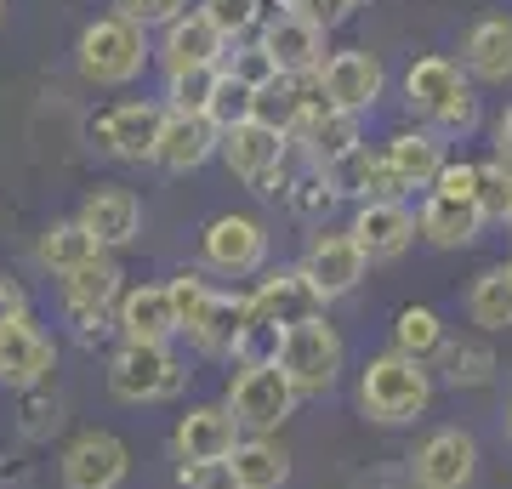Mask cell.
Masks as SVG:
<instances>
[{
	"label": "cell",
	"instance_id": "6da1fadb",
	"mask_svg": "<svg viewBox=\"0 0 512 489\" xmlns=\"http://www.w3.org/2000/svg\"><path fill=\"white\" fill-rule=\"evenodd\" d=\"M171 296H177V313H183V336L200 347L205 359H234L239 330L251 325L256 302L251 296H234V290H211V279L194 268H183L171 279Z\"/></svg>",
	"mask_w": 512,
	"mask_h": 489
},
{
	"label": "cell",
	"instance_id": "7a4b0ae2",
	"mask_svg": "<svg viewBox=\"0 0 512 489\" xmlns=\"http://www.w3.org/2000/svg\"><path fill=\"white\" fill-rule=\"evenodd\" d=\"M433 399V370L427 359H410L399 347H387L376 359L365 364V376H359V404H365L370 421H382V427H399V421H416Z\"/></svg>",
	"mask_w": 512,
	"mask_h": 489
},
{
	"label": "cell",
	"instance_id": "3957f363",
	"mask_svg": "<svg viewBox=\"0 0 512 489\" xmlns=\"http://www.w3.org/2000/svg\"><path fill=\"white\" fill-rule=\"evenodd\" d=\"M148 57H154L148 52V29H137L120 12L92 18L80 29V40H74V63H80V74L92 86H131L148 69Z\"/></svg>",
	"mask_w": 512,
	"mask_h": 489
},
{
	"label": "cell",
	"instance_id": "277c9868",
	"mask_svg": "<svg viewBox=\"0 0 512 489\" xmlns=\"http://www.w3.org/2000/svg\"><path fill=\"white\" fill-rule=\"evenodd\" d=\"M296 399L302 393L291 387V376L279 364H239V376L228 381V410L256 438H268L274 427H285L296 416Z\"/></svg>",
	"mask_w": 512,
	"mask_h": 489
},
{
	"label": "cell",
	"instance_id": "5b68a950",
	"mask_svg": "<svg viewBox=\"0 0 512 489\" xmlns=\"http://www.w3.org/2000/svg\"><path fill=\"white\" fill-rule=\"evenodd\" d=\"M183 359L160 342H120V353L109 359V393L120 404H154L171 399L183 387Z\"/></svg>",
	"mask_w": 512,
	"mask_h": 489
},
{
	"label": "cell",
	"instance_id": "8992f818",
	"mask_svg": "<svg viewBox=\"0 0 512 489\" xmlns=\"http://www.w3.org/2000/svg\"><path fill=\"white\" fill-rule=\"evenodd\" d=\"M342 336L325 325V319H308V325H291L285 330V347H279V370L291 376V387L302 399L313 393H330L336 376H342Z\"/></svg>",
	"mask_w": 512,
	"mask_h": 489
},
{
	"label": "cell",
	"instance_id": "52a82bcc",
	"mask_svg": "<svg viewBox=\"0 0 512 489\" xmlns=\"http://www.w3.org/2000/svg\"><path fill=\"white\" fill-rule=\"evenodd\" d=\"M160 131H165V103H154V97H131V103H114V109H103L92 120V143L103 148V154H114V160L126 165H143L160 154Z\"/></svg>",
	"mask_w": 512,
	"mask_h": 489
},
{
	"label": "cell",
	"instance_id": "ba28073f",
	"mask_svg": "<svg viewBox=\"0 0 512 489\" xmlns=\"http://www.w3.org/2000/svg\"><path fill=\"white\" fill-rule=\"evenodd\" d=\"M296 268L313 279V290L325 296V302H336V296H348V290H359V279H365L370 256L359 251V239L348 234V228H319V234L308 239V251H302V262Z\"/></svg>",
	"mask_w": 512,
	"mask_h": 489
},
{
	"label": "cell",
	"instance_id": "9c48e42d",
	"mask_svg": "<svg viewBox=\"0 0 512 489\" xmlns=\"http://www.w3.org/2000/svg\"><path fill=\"white\" fill-rule=\"evenodd\" d=\"M319 80H325V97H330L342 114L376 109V103H382V91H387L382 57L365 52V46H342V52H330L325 69H319Z\"/></svg>",
	"mask_w": 512,
	"mask_h": 489
},
{
	"label": "cell",
	"instance_id": "30bf717a",
	"mask_svg": "<svg viewBox=\"0 0 512 489\" xmlns=\"http://www.w3.org/2000/svg\"><path fill=\"white\" fill-rule=\"evenodd\" d=\"M200 251H205V268L222 273V279H245L268 262V228L256 217H217L211 228L200 234Z\"/></svg>",
	"mask_w": 512,
	"mask_h": 489
},
{
	"label": "cell",
	"instance_id": "8fae6325",
	"mask_svg": "<svg viewBox=\"0 0 512 489\" xmlns=\"http://www.w3.org/2000/svg\"><path fill=\"white\" fill-rule=\"evenodd\" d=\"M473 472H478V444L461 427H439L433 438H421V450L410 455L416 489H467Z\"/></svg>",
	"mask_w": 512,
	"mask_h": 489
},
{
	"label": "cell",
	"instance_id": "7c38bea8",
	"mask_svg": "<svg viewBox=\"0 0 512 489\" xmlns=\"http://www.w3.org/2000/svg\"><path fill=\"white\" fill-rule=\"evenodd\" d=\"M348 234L359 239V251H365L370 262H393V256H404L410 245H416L421 217L404 200H365L359 211H353Z\"/></svg>",
	"mask_w": 512,
	"mask_h": 489
},
{
	"label": "cell",
	"instance_id": "4fadbf2b",
	"mask_svg": "<svg viewBox=\"0 0 512 489\" xmlns=\"http://www.w3.org/2000/svg\"><path fill=\"white\" fill-rule=\"evenodd\" d=\"M63 489H120L131 472V450L114 433H80L57 461Z\"/></svg>",
	"mask_w": 512,
	"mask_h": 489
},
{
	"label": "cell",
	"instance_id": "5bb4252c",
	"mask_svg": "<svg viewBox=\"0 0 512 489\" xmlns=\"http://www.w3.org/2000/svg\"><path fill=\"white\" fill-rule=\"evenodd\" d=\"M228 52H234V40L222 35V29L205 18L200 6H194L188 18H177L171 29H160V63H165V74L222 69V63H228Z\"/></svg>",
	"mask_w": 512,
	"mask_h": 489
},
{
	"label": "cell",
	"instance_id": "9a60e30c",
	"mask_svg": "<svg viewBox=\"0 0 512 489\" xmlns=\"http://www.w3.org/2000/svg\"><path fill=\"white\" fill-rule=\"evenodd\" d=\"M74 222H80V228H86V234H92L97 245H103V251H120V245H131V239L143 234V200H137L131 188L97 182L92 194L80 200Z\"/></svg>",
	"mask_w": 512,
	"mask_h": 489
},
{
	"label": "cell",
	"instance_id": "2e32d148",
	"mask_svg": "<svg viewBox=\"0 0 512 489\" xmlns=\"http://www.w3.org/2000/svg\"><path fill=\"white\" fill-rule=\"evenodd\" d=\"M114 330L126 342H160L171 347V336H183V313H177V296L171 285H137L120 296L114 308Z\"/></svg>",
	"mask_w": 512,
	"mask_h": 489
},
{
	"label": "cell",
	"instance_id": "e0dca14e",
	"mask_svg": "<svg viewBox=\"0 0 512 489\" xmlns=\"http://www.w3.org/2000/svg\"><path fill=\"white\" fill-rule=\"evenodd\" d=\"M262 46L274 52V63H279V74H319L325 69V29L319 23H308L302 12H268V23H262Z\"/></svg>",
	"mask_w": 512,
	"mask_h": 489
},
{
	"label": "cell",
	"instance_id": "ac0fdd59",
	"mask_svg": "<svg viewBox=\"0 0 512 489\" xmlns=\"http://www.w3.org/2000/svg\"><path fill=\"white\" fill-rule=\"evenodd\" d=\"M291 137L274 126H262V120H245V126L222 131V165L234 171L239 182H262L268 171H279V165L291 160Z\"/></svg>",
	"mask_w": 512,
	"mask_h": 489
},
{
	"label": "cell",
	"instance_id": "d6986e66",
	"mask_svg": "<svg viewBox=\"0 0 512 489\" xmlns=\"http://www.w3.org/2000/svg\"><path fill=\"white\" fill-rule=\"evenodd\" d=\"M330 200H404V182L393 177V165L382 160V148H353L348 160L325 165Z\"/></svg>",
	"mask_w": 512,
	"mask_h": 489
},
{
	"label": "cell",
	"instance_id": "ffe728a7",
	"mask_svg": "<svg viewBox=\"0 0 512 489\" xmlns=\"http://www.w3.org/2000/svg\"><path fill=\"white\" fill-rule=\"evenodd\" d=\"M251 302L262 319H274V325H308V319H325V296L313 290V279L302 268H274L262 285L251 290Z\"/></svg>",
	"mask_w": 512,
	"mask_h": 489
},
{
	"label": "cell",
	"instance_id": "44dd1931",
	"mask_svg": "<svg viewBox=\"0 0 512 489\" xmlns=\"http://www.w3.org/2000/svg\"><path fill=\"white\" fill-rule=\"evenodd\" d=\"M245 427L228 404H200L177 421V455L183 461H234V450L245 444Z\"/></svg>",
	"mask_w": 512,
	"mask_h": 489
},
{
	"label": "cell",
	"instance_id": "7402d4cb",
	"mask_svg": "<svg viewBox=\"0 0 512 489\" xmlns=\"http://www.w3.org/2000/svg\"><path fill=\"white\" fill-rule=\"evenodd\" d=\"M211 154H222V131L211 126V114H171V109H165L160 154H154L160 171L183 177V171H200Z\"/></svg>",
	"mask_w": 512,
	"mask_h": 489
},
{
	"label": "cell",
	"instance_id": "603a6c76",
	"mask_svg": "<svg viewBox=\"0 0 512 489\" xmlns=\"http://www.w3.org/2000/svg\"><path fill=\"white\" fill-rule=\"evenodd\" d=\"M382 160L393 165V177H399L404 194H410V188H439L450 154H444V137L433 126H416V131H393L382 143Z\"/></svg>",
	"mask_w": 512,
	"mask_h": 489
},
{
	"label": "cell",
	"instance_id": "cb8c5ba5",
	"mask_svg": "<svg viewBox=\"0 0 512 489\" xmlns=\"http://www.w3.org/2000/svg\"><path fill=\"white\" fill-rule=\"evenodd\" d=\"M52 364H57V347L35 319H18V325L0 330V381L6 387H40L52 376Z\"/></svg>",
	"mask_w": 512,
	"mask_h": 489
},
{
	"label": "cell",
	"instance_id": "d4e9b609",
	"mask_svg": "<svg viewBox=\"0 0 512 489\" xmlns=\"http://www.w3.org/2000/svg\"><path fill=\"white\" fill-rule=\"evenodd\" d=\"M461 63L473 80L484 86H507L512 80V18L507 12H490V18H478L461 40Z\"/></svg>",
	"mask_w": 512,
	"mask_h": 489
},
{
	"label": "cell",
	"instance_id": "484cf974",
	"mask_svg": "<svg viewBox=\"0 0 512 489\" xmlns=\"http://www.w3.org/2000/svg\"><path fill=\"white\" fill-rule=\"evenodd\" d=\"M461 91H467V74H461L456 57L433 52V57H416V63L404 69V103H410L416 114H427V120H433L439 109H450Z\"/></svg>",
	"mask_w": 512,
	"mask_h": 489
},
{
	"label": "cell",
	"instance_id": "4316f807",
	"mask_svg": "<svg viewBox=\"0 0 512 489\" xmlns=\"http://www.w3.org/2000/svg\"><path fill=\"white\" fill-rule=\"evenodd\" d=\"M421 239L427 245H439V251H456V245H473L478 228H484V211H478V200H461V194H427L421 200Z\"/></svg>",
	"mask_w": 512,
	"mask_h": 489
},
{
	"label": "cell",
	"instance_id": "83f0119b",
	"mask_svg": "<svg viewBox=\"0 0 512 489\" xmlns=\"http://www.w3.org/2000/svg\"><path fill=\"white\" fill-rule=\"evenodd\" d=\"M120 262H114L109 251H97L86 268H74L69 279H63V308H97V313H109L120 308Z\"/></svg>",
	"mask_w": 512,
	"mask_h": 489
},
{
	"label": "cell",
	"instance_id": "f1b7e54d",
	"mask_svg": "<svg viewBox=\"0 0 512 489\" xmlns=\"http://www.w3.org/2000/svg\"><path fill=\"white\" fill-rule=\"evenodd\" d=\"M296 143H302V160L325 171V165L348 160L353 148H365V137H359V114H342V109L325 114V120H313V126L296 137Z\"/></svg>",
	"mask_w": 512,
	"mask_h": 489
},
{
	"label": "cell",
	"instance_id": "f546056e",
	"mask_svg": "<svg viewBox=\"0 0 512 489\" xmlns=\"http://www.w3.org/2000/svg\"><path fill=\"white\" fill-rule=\"evenodd\" d=\"M103 251V245H97L92 234H86V228H80V222H52V228H46V234H40V245H35V256H40V268H52L57 279H69L74 268H86V262H92V256Z\"/></svg>",
	"mask_w": 512,
	"mask_h": 489
},
{
	"label": "cell",
	"instance_id": "4dcf8cb0",
	"mask_svg": "<svg viewBox=\"0 0 512 489\" xmlns=\"http://www.w3.org/2000/svg\"><path fill=\"white\" fill-rule=\"evenodd\" d=\"M467 313L478 330H507L512 325V262H495L473 279L467 290Z\"/></svg>",
	"mask_w": 512,
	"mask_h": 489
},
{
	"label": "cell",
	"instance_id": "1f68e13d",
	"mask_svg": "<svg viewBox=\"0 0 512 489\" xmlns=\"http://www.w3.org/2000/svg\"><path fill=\"white\" fill-rule=\"evenodd\" d=\"M234 478L245 489H285L291 478V455L279 450L274 438H245L234 450Z\"/></svg>",
	"mask_w": 512,
	"mask_h": 489
},
{
	"label": "cell",
	"instance_id": "d6a6232c",
	"mask_svg": "<svg viewBox=\"0 0 512 489\" xmlns=\"http://www.w3.org/2000/svg\"><path fill=\"white\" fill-rule=\"evenodd\" d=\"M222 86V69H188V74H165V109L171 114H211V97Z\"/></svg>",
	"mask_w": 512,
	"mask_h": 489
},
{
	"label": "cell",
	"instance_id": "836d02e7",
	"mask_svg": "<svg viewBox=\"0 0 512 489\" xmlns=\"http://www.w3.org/2000/svg\"><path fill=\"white\" fill-rule=\"evenodd\" d=\"M393 347H399V353H410V359L439 353V347H444L439 313H433V308H404L399 319H393Z\"/></svg>",
	"mask_w": 512,
	"mask_h": 489
},
{
	"label": "cell",
	"instance_id": "e575fe53",
	"mask_svg": "<svg viewBox=\"0 0 512 489\" xmlns=\"http://www.w3.org/2000/svg\"><path fill=\"white\" fill-rule=\"evenodd\" d=\"M222 74L239 80V86H251V91H268L279 80V63H274V52H268L262 40H234V52H228Z\"/></svg>",
	"mask_w": 512,
	"mask_h": 489
},
{
	"label": "cell",
	"instance_id": "d590c367",
	"mask_svg": "<svg viewBox=\"0 0 512 489\" xmlns=\"http://www.w3.org/2000/svg\"><path fill=\"white\" fill-rule=\"evenodd\" d=\"M478 211L484 222H512V160H478Z\"/></svg>",
	"mask_w": 512,
	"mask_h": 489
},
{
	"label": "cell",
	"instance_id": "8d00e7d4",
	"mask_svg": "<svg viewBox=\"0 0 512 489\" xmlns=\"http://www.w3.org/2000/svg\"><path fill=\"white\" fill-rule=\"evenodd\" d=\"M279 347H285V325H274V319L251 313V325L239 330L234 359L239 364H279Z\"/></svg>",
	"mask_w": 512,
	"mask_h": 489
},
{
	"label": "cell",
	"instance_id": "74e56055",
	"mask_svg": "<svg viewBox=\"0 0 512 489\" xmlns=\"http://www.w3.org/2000/svg\"><path fill=\"white\" fill-rule=\"evenodd\" d=\"M194 6H200V12L217 23L228 40H245L256 23H268V18H262V0H194Z\"/></svg>",
	"mask_w": 512,
	"mask_h": 489
},
{
	"label": "cell",
	"instance_id": "f35d334b",
	"mask_svg": "<svg viewBox=\"0 0 512 489\" xmlns=\"http://www.w3.org/2000/svg\"><path fill=\"white\" fill-rule=\"evenodd\" d=\"M245 120H256V91L222 74L217 97H211V126H217V131H234V126H245Z\"/></svg>",
	"mask_w": 512,
	"mask_h": 489
},
{
	"label": "cell",
	"instance_id": "ab89813d",
	"mask_svg": "<svg viewBox=\"0 0 512 489\" xmlns=\"http://www.w3.org/2000/svg\"><path fill=\"white\" fill-rule=\"evenodd\" d=\"M114 12L131 18L137 29H171V23L188 18L194 6H188V0H114Z\"/></svg>",
	"mask_w": 512,
	"mask_h": 489
},
{
	"label": "cell",
	"instance_id": "60d3db41",
	"mask_svg": "<svg viewBox=\"0 0 512 489\" xmlns=\"http://www.w3.org/2000/svg\"><path fill=\"white\" fill-rule=\"evenodd\" d=\"M444 364H450V370H444V376L456 381H467V387H478V381H490V353H484V347H450V353H444Z\"/></svg>",
	"mask_w": 512,
	"mask_h": 489
},
{
	"label": "cell",
	"instance_id": "b9f144b4",
	"mask_svg": "<svg viewBox=\"0 0 512 489\" xmlns=\"http://www.w3.org/2000/svg\"><path fill=\"white\" fill-rule=\"evenodd\" d=\"M427 126L439 131V137H467V131L478 126V97H473V86L461 91V97L450 103V109H439V114H433Z\"/></svg>",
	"mask_w": 512,
	"mask_h": 489
},
{
	"label": "cell",
	"instance_id": "7bdbcfd3",
	"mask_svg": "<svg viewBox=\"0 0 512 489\" xmlns=\"http://www.w3.org/2000/svg\"><path fill=\"white\" fill-rule=\"evenodd\" d=\"M353 6H359V0H285V12H302V18L308 23H319V29H342V23L353 18Z\"/></svg>",
	"mask_w": 512,
	"mask_h": 489
},
{
	"label": "cell",
	"instance_id": "ee69618b",
	"mask_svg": "<svg viewBox=\"0 0 512 489\" xmlns=\"http://www.w3.org/2000/svg\"><path fill=\"white\" fill-rule=\"evenodd\" d=\"M183 489H245L234 461H183Z\"/></svg>",
	"mask_w": 512,
	"mask_h": 489
},
{
	"label": "cell",
	"instance_id": "f6af8a7d",
	"mask_svg": "<svg viewBox=\"0 0 512 489\" xmlns=\"http://www.w3.org/2000/svg\"><path fill=\"white\" fill-rule=\"evenodd\" d=\"M439 194H461V200H478V165L473 160H450L439 177Z\"/></svg>",
	"mask_w": 512,
	"mask_h": 489
},
{
	"label": "cell",
	"instance_id": "bcb514c9",
	"mask_svg": "<svg viewBox=\"0 0 512 489\" xmlns=\"http://www.w3.org/2000/svg\"><path fill=\"white\" fill-rule=\"evenodd\" d=\"M18 319H29V296H23L18 279H0V330L18 325Z\"/></svg>",
	"mask_w": 512,
	"mask_h": 489
},
{
	"label": "cell",
	"instance_id": "7dc6e473",
	"mask_svg": "<svg viewBox=\"0 0 512 489\" xmlns=\"http://www.w3.org/2000/svg\"><path fill=\"white\" fill-rule=\"evenodd\" d=\"M495 154H501V160H512V103L501 109V120H495Z\"/></svg>",
	"mask_w": 512,
	"mask_h": 489
},
{
	"label": "cell",
	"instance_id": "c3c4849f",
	"mask_svg": "<svg viewBox=\"0 0 512 489\" xmlns=\"http://www.w3.org/2000/svg\"><path fill=\"white\" fill-rule=\"evenodd\" d=\"M507 438H512V410H507Z\"/></svg>",
	"mask_w": 512,
	"mask_h": 489
},
{
	"label": "cell",
	"instance_id": "681fc988",
	"mask_svg": "<svg viewBox=\"0 0 512 489\" xmlns=\"http://www.w3.org/2000/svg\"><path fill=\"white\" fill-rule=\"evenodd\" d=\"M359 6H370V0H359Z\"/></svg>",
	"mask_w": 512,
	"mask_h": 489
},
{
	"label": "cell",
	"instance_id": "f907efd6",
	"mask_svg": "<svg viewBox=\"0 0 512 489\" xmlns=\"http://www.w3.org/2000/svg\"><path fill=\"white\" fill-rule=\"evenodd\" d=\"M0 6H6V0H0Z\"/></svg>",
	"mask_w": 512,
	"mask_h": 489
},
{
	"label": "cell",
	"instance_id": "816d5d0a",
	"mask_svg": "<svg viewBox=\"0 0 512 489\" xmlns=\"http://www.w3.org/2000/svg\"><path fill=\"white\" fill-rule=\"evenodd\" d=\"M507 228H512V222H507Z\"/></svg>",
	"mask_w": 512,
	"mask_h": 489
}]
</instances>
